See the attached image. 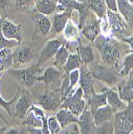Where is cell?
I'll return each mask as SVG.
<instances>
[{
    "label": "cell",
    "mask_w": 133,
    "mask_h": 134,
    "mask_svg": "<svg viewBox=\"0 0 133 134\" xmlns=\"http://www.w3.org/2000/svg\"><path fill=\"white\" fill-rule=\"evenodd\" d=\"M63 73L55 67L47 68L42 75L37 77V81L42 82L46 89L59 90L62 84Z\"/></svg>",
    "instance_id": "9"
},
{
    "label": "cell",
    "mask_w": 133,
    "mask_h": 134,
    "mask_svg": "<svg viewBox=\"0 0 133 134\" xmlns=\"http://www.w3.org/2000/svg\"><path fill=\"white\" fill-rule=\"evenodd\" d=\"M80 76H79V87L82 88L83 92V99L86 102L91 98L92 94L95 92L93 88V81H92V75L90 69L88 68L87 64H83L79 68Z\"/></svg>",
    "instance_id": "13"
},
{
    "label": "cell",
    "mask_w": 133,
    "mask_h": 134,
    "mask_svg": "<svg viewBox=\"0 0 133 134\" xmlns=\"http://www.w3.org/2000/svg\"><path fill=\"white\" fill-rule=\"evenodd\" d=\"M2 20H3V18L0 16V27H1V25H2Z\"/></svg>",
    "instance_id": "46"
},
{
    "label": "cell",
    "mask_w": 133,
    "mask_h": 134,
    "mask_svg": "<svg viewBox=\"0 0 133 134\" xmlns=\"http://www.w3.org/2000/svg\"><path fill=\"white\" fill-rule=\"evenodd\" d=\"M7 71L9 75L16 80L21 86L31 88L34 85V82L37 81V77L41 75L43 67L35 64L24 68H10Z\"/></svg>",
    "instance_id": "2"
},
{
    "label": "cell",
    "mask_w": 133,
    "mask_h": 134,
    "mask_svg": "<svg viewBox=\"0 0 133 134\" xmlns=\"http://www.w3.org/2000/svg\"><path fill=\"white\" fill-rule=\"evenodd\" d=\"M131 133H133V130H132V132H131Z\"/></svg>",
    "instance_id": "48"
},
{
    "label": "cell",
    "mask_w": 133,
    "mask_h": 134,
    "mask_svg": "<svg viewBox=\"0 0 133 134\" xmlns=\"http://www.w3.org/2000/svg\"><path fill=\"white\" fill-rule=\"evenodd\" d=\"M12 49H4L0 51V74L3 73L13 66Z\"/></svg>",
    "instance_id": "32"
},
{
    "label": "cell",
    "mask_w": 133,
    "mask_h": 134,
    "mask_svg": "<svg viewBox=\"0 0 133 134\" xmlns=\"http://www.w3.org/2000/svg\"><path fill=\"white\" fill-rule=\"evenodd\" d=\"M76 53L79 54L80 56V59L82 62L84 64H89L94 61L95 55H94V52L93 48L91 45H87L84 46L82 43L81 40L79 42V45L76 48Z\"/></svg>",
    "instance_id": "26"
},
{
    "label": "cell",
    "mask_w": 133,
    "mask_h": 134,
    "mask_svg": "<svg viewBox=\"0 0 133 134\" xmlns=\"http://www.w3.org/2000/svg\"><path fill=\"white\" fill-rule=\"evenodd\" d=\"M1 30L3 35L8 40H15L21 43L23 40L22 27L20 23L15 24L7 18H3Z\"/></svg>",
    "instance_id": "15"
},
{
    "label": "cell",
    "mask_w": 133,
    "mask_h": 134,
    "mask_svg": "<svg viewBox=\"0 0 133 134\" xmlns=\"http://www.w3.org/2000/svg\"><path fill=\"white\" fill-rule=\"evenodd\" d=\"M83 63L80 59L78 53H71L63 68V73L65 75H69V73L75 69H79Z\"/></svg>",
    "instance_id": "31"
},
{
    "label": "cell",
    "mask_w": 133,
    "mask_h": 134,
    "mask_svg": "<svg viewBox=\"0 0 133 134\" xmlns=\"http://www.w3.org/2000/svg\"><path fill=\"white\" fill-rule=\"evenodd\" d=\"M100 33V19H97L95 15H91L90 10V13L81 28V34L91 43H93Z\"/></svg>",
    "instance_id": "12"
},
{
    "label": "cell",
    "mask_w": 133,
    "mask_h": 134,
    "mask_svg": "<svg viewBox=\"0 0 133 134\" xmlns=\"http://www.w3.org/2000/svg\"><path fill=\"white\" fill-rule=\"evenodd\" d=\"M63 44V42L59 39H51L49 41H47L39 54L37 64L40 67H43L48 60L55 55L59 47Z\"/></svg>",
    "instance_id": "14"
},
{
    "label": "cell",
    "mask_w": 133,
    "mask_h": 134,
    "mask_svg": "<svg viewBox=\"0 0 133 134\" xmlns=\"http://www.w3.org/2000/svg\"><path fill=\"white\" fill-rule=\"evenodd\" d=\"M34 23V32L32 35V40H39L41 38H45L49 35L52 23L47 15H44L37 10H34L29 15Z\"/></svg>",
    "instance_id": "5"
},
{
    "label": "cell",
    "mask_w": 133,
    "mask_h": 134,
    "mask_svg": "<svg viewBox=\"0 0 133 134\" xmlns=\"http://www.w3.org/2000/svg\"><path fill=\"white\" fill-rule=\"evenodd\" d=\"M120 41L124 43H127L129 46L130 52H133V35L122 38L121 40H120Z\"/></svg>",
    "instance_id": "42"
},
{
    "label": "cell",
    "mask_w": 133,
    "mask_h": 134,
    "mask_svg": "<svg viewBox=\"0 0 133 134\" xmlns=\"http://www.w3.org/2000/svg\"><path fill=\"white\" fill-rule=\"evenodd\" d=\"M129 1H130V3H131V4H133V0H129Z\"/></svg>",
    "instance_id": "47"
},
{
    "label": "cell",
    "mask_w": 133,
    "mask_h": 134,
    "mask_svg": "<svg viewBox=\"0 0 133 134\" xmlns=\"http://www.w3.org/2000/svg\"><path fill=\"white\" fill-rule=\"evenodd\" d=\"M14 10L30 15L35 8V0H15Z\"/></svg>",
    "instance_id": "34"
},
{
    "label": "cell",
    "mask_w": 133,
    "mask_h": 134,
    "mask_svg": "<svg viewBox=\"0 0 133 134\" xmlns=\"http://www.w3.org/2000/svg\"><path fill=\"white\" fill-rule=\"evenodd\" d=\"M91 113L95 126H99L106 121L111 120L115 114V111L108 104L100 107Z\"/></svg>",
    "instance_id": "20"
},
{
    "label": "cell",
    "mask_w": 133,
    "mask_h": 134,
    "mask_svg": "<svg viewBox=\"0 0 133 134\" xmlns=\"http://www.w3.org/2000/svg\"><path fill=\"white\" fill-rule=\"evenodd\" d=\"M119 41L112 35H104L100 33L93 42L102 62L114 67L116 70L122 58V45Z\"/></svg>",
    "instance_id": "1"
},
{
    "label": "cell",
    "mask_w": 133,
    "mask_h": 134,
    "mask_svg": "<svg viewBox=\"0 0 133 134\" xmlns=\"http://www.w3.org/2000/svg\"><path fill=\"white\" fill-rule=\"evenodd\" d=\"M126 116L133 122V100L128 102L127 106L124 110Z\"/></svg>",
    "instance_id": "41"
},
{
    "label": "cell",
    "mask_w": 133,
    "mask_h": 134,
    "mask_svg": "<svg viewBox=\"0 0 133 134\" xmlns=\"http://www.w3.org/2000/svg\"><path fill=\"white\" fill-rule=\"evenodd\" d=\"M107 9L113 11H117V3L116 0H104Z\"/></svg>",
    "instance_id": "43"
},
{
    "label": "cell",
    "mask_w": 133,
    "mask_h": 134,
    "mask_svg": "<svg viewBox=\"0 0 133 134\" xmlns=\"http://www.w3.org/2000/svg\"><path fill=\"white\" fill-rule=\"evenodd\" d=\"M58 0H35V8L44 15H51L55 12Z\"/></svg>",
    "instance_id": "24"
},
{
    "label": "cell",
    "mask_w": 133,
    "mask_h": 134,
    "mask_svg": "<svg viewBox=\"0 0 133 134\" xmlns=\"http://www.w3.org/2000/svg\"><path fill=\"white\" fill-rule=\"evenodd\" d=\"M60 133H80L79 125L78 123H71L66 127L63 128L60 131Z\"/></svg>",
    "instance_id": "40"
},
{
    "label": "cell",
    "mask_w": 133,
    "mask_h": 134,
    "mask_svg": "<svg viewBox=\"0 0 133 134\" xmlns=\"http://www.w3.org/2000/svg\"><path fill=\"white\" fill-rule=\"evenodd\" d=\"M0 118H1L3 121H4V122L6 123V124H8V122H7V120H6V118L4 117V116L3 115V113H1V112H0Z\"/></svg>",
    "instance_id": "44"
},
{
    "label": "cell",
    "mask_w": 133,
    "mask_h": 134,
    "mask_svg": "<svg viewBox=\"0 0 133 134\" xmlns=\"http://www.w3.org/2000/svg\"><path fill=\"white\" fill-rule=\"evenodd\" d=\"M14 10V4L11 3V0H0V16L7 18Z\"/></svg>",
    "instance_id": "37"
},
{
    "label": "cell",
    "mask_w": 133,
    "mask_h": 134,
    "mask_svg": "<svg viewBox=\"0 0 133 134\" xmlns=\"http://www.w3.org/2000/svg\"><path fill=\"white\" fill-rule=\"evenodd\" d=\"M83 2H86L89 10L99 19H102L106 15L107 7L104 0H83Z\"/></svg>",
    "instance_id": "27"
},
{
    "label": "cell",
    "mask_w": 133,
    "mask_h": 134,
    "mask_svg": "<svg viewBox=\"0 0 133 134\" xmlns=\"http://www.w3.org/2000/svg\"><path fill=\"white\" fill-rule=\"evenodd\" d=\"M5 131H6V127H5V126H3V127H0V134L5 133Z\"/></svg>",
    "instance_id": "45"
},
{
    "label": "cell",
    "mask_w": 133,
    "mask_h": 134,
    "mask_svg": "<svg viewBox=\"0 0 133 134\" xmlns=\"http://www.w3.org/2000/svg\"><path fill=\"white\" fill-rule=\"evenodd\" d=\"M34 104L40 106L46 111L53 112L61 106L63 102L59 90L46 89L43 92L33 94Z\"/></svg>",
    "instance_id": "4"
},
{
    "label": "cell",
    "mask_w": 133,
    "mask_h": 134,
    "mask_svg": "<svg viewBox=\"0 0 133 134\" xmlns=\"http://www.w3.org/2000/svg\"><path fill=\"white\" fill-rule=\"evenodd\" d=\"M47 125L49 129L50 133L52 134H58L60 133L62 128L60 126V124L58 121L56 116H50L47 118Z\"/></svg>",
    "instance_id": "39"
},
{
    "label": "cell",
    "mask_w": 133,
    "mask_h": 134,
    "mask_svg": "<svg viewBox=\"0 0 133 134\" xmlns=\"http://www.w3.org/2000/svg\"><path fill=\"white\" fill-rule=\"evenodd\" d=\"M89 69L93 78L103 82L109 86H113L119 80L118 71L114 67L95 64Z\"/></svg>",
    "instance_id": "6"
},
{
    "label": "cell",
    "mask_w": 133,
    "mask_h": 134,
    "mask_svg": "<svg viewBox=\"0 0 133 134\" xmlns=\"http://www.w3.org/2000/svg\"><path fill=\"white\" fill-rule=\"evenodd\" d=\"M70 54H71L70 51L67 49V47L65 46V44L63 43L61 47H59V49L58 50L57 53L55 55L53 66L63 71V66L65 65Z\"/></svg>",
    "instance_id": "30"
},
{
    "label": "cell",
    "mask_w": 133,
    "mask_h": 134,
    "mask_svg": "<svg viewBox=\"0 0 133 134\" xmlns=\"http://www.w3.org/2000/svg\"><path fill=\"white\" fill-rule=\"evenodd\" d=\"M3 76V73L0 74V78ZM20 91H21V88H19L15 94V96L13 97V99L10 100V101H6L4 99L2 98L1 95H0V107L3 108L5 111H7V113L12 117H14V107H15V104L18 99V97L19 96V93H20Z\"/></svg>",
    "instance_id": "35"
},
{
    "label": "cell",
    "mask_w": 133,
    "mask_h": 134,
    "mask_svg": "<svg viewBox=\"0 0 133 134\" xmlns=\"http://www.w3.org/2000/svg\"><path fill=\"white\" fill-rule=\"evenodd\" d=\"M87 102L83 99V92L80 87L76 88L75 92L63 100L60 108H66L75 116H79L83 113Z\"/></svg>",
    "instance_id": "8"
},
{
    "label": "cell",
    "mask_w": 133,
    "mask_h": 134,
    "mask_svg": "<svg viewBox=\"0 0 133 134\" xmlns=\"http://www.w3.org/2000/svg\"><path fill=\"white\" fill-rule=\"evenodd\" d=\"M13 68H18L20 66L28 64L35 59L38 60L39 54L37 49L31 46H18L12 52Z\"/></svg>",
    "instance_id": "7"
},
{
    "label": "cell",
    "mask_w": 133,
    "mask_h": 134,
    "mask_svg": "<svg viewBox=\"0 0 133 134\" xmlns=\"http://www.w3.org/2000/svg\"><path fill=\"white\" fill-rule=\"evenodd\" d=\"M73 10L67 9L61 13H56L52 20V30L55 34L62 33L68 20L71 18Z\"/></svg>",
    "instance_id": "21"
},
{
    "label": "cell",
    "mask_w": 133,
    "mask_h": 134,
    "mask_svg": "<svg viewBox=\"0 0 133 134\" xmlns=\"http://www.w3.org/2000/svg\"><path fill=\"white\" fill-rule=\"evenodd\" d=\"M58 121L60 124V126L61 128H64L67 125H68L71 123H78L79 122V117L75 116L71 112H70L69 110L66 108H61V109L56 113L55 115Z\"/></svg>",
    "instance_id": "25"
},
{
    "label": "cell",
    "mask_w": 133,
    "mask_h": 134,
    "mask_svg": "<svg viewBox=\"0 0 133 134\" xmlns=\"http://www.w3.org/2000/svg\"><path fill=\"white\" fill-rule=\"evenodd\" d=\"M107 94V104L109 105L115 113L123 111L125 109L127 104L125 101L122 100L121 98L119 97L118 92H116L115 89L112 88H103Z\"/></svg>",
    "instance_id": "19"
},
{
    "label": "cell",
    "mask_w": 133,
    "mask_h": 134,
    "mask_svg": "<svg viewBox=\"0 0 133 134\" xmlns=\"http://www.w3.org/2000/svg\"><path fill=\"white\" fill-rule=\"evenodd\" d=\"M95 133H106V134H112L114 133V125L113 120H108L103 123L102 125L96 126Z\"/></svg>",
    "instance_id": "38"
},
{
    "label": "cell",
    "mask_w": 133,
    "mask_h": 134,
    "mask_svg": "<svg viewBox=\"0 0 133 134\" xmlns=\"http://www.w3.org/2000/svg\"><path fill=\"white\" fill-rule=\"evenodd\" d=\"M63 43H76L81 40V30L71 19L63 31Z\"/></svg>",
    "instance_id": "22"
},
{
    "label": "cell",
    "mask_w": 133,
    "mask_h": 134,
    "mask_svg": "<svg viewBox=\"0 0 133 134\" xmlns=\"http://www.w3.org/2000/svg\"><path fill=\"white\" fill-rule=\"evenodd\" d=\"M124 78L118 84V94L122 100L128 103L133 100V71Z\"/></svg>",
    "instance_id": "18"
},
{
    "label": "cell",
    "mask_w": 133,
    "mask_h": 134,
    "mask_svg": "<svg viewBox=\"0 0 133 134\" xmlns=\"http://www.w3.org/2000/svg\"><path fill=\"white\" fill-rule=\"evenodd\" d=\"M87 104L89 106L91 112H93L100 107L107 105V100L106 92L103 89H102V92L100 93L94 92L91 96V98L87 101Z\"/></svg>",
    "instance_id": "28"
},
{
    "label": "cell",
    "mask_w": 133,
    "mask_h": 134,
    "mask_svg": "<svg viewBox=\"0 0 133 134\" xmlns=\"http://www.w3.org/2000/svg\"><path fill=\"white\" fill-rule=\"evenodd\" d=\"M106 15L112 36L120 40L124 37L131 35L130 26L119 12L107 9Z\"/></svg>",
    "instance_id": "3"
},
{
    "label": "cell",
    "mask_w": 133,
    "mask_h": 134,
    "mask_svg": "<svg viewBox=\"0 0 133 134\" xmlns=\"http://www.w3.org/2000/svg\"><path fill=\"white\" fill-rule=\"evenodd\" d=\"M118 75L119 77H125L130 74V72L133 71V52H130L127 54L119 66Z\"/></svg>",
    "instance_id": "29"
},
{
    "label": "cell",
    "mask_w": 133,
    "mask_h": 134,
    "mask_svg": "<svg viewBox=\"0 0 133 134\" xmlns=\"http://www.w3.org/2000/svg\"><path fill=\"white\" fill-rule=\"evenodd\" d=\"M113 125L114 133L128 134L133 130V122L126 116L124 110L115 113Z\"/></svg>",
    "instance_id": "16"
},
{
    "label": "cell",
    "mask_w": 133,
    "mask_h": 134,
    "mask_svg": "<svg viewBox=\"0 0 133 134\" xmlns=\"http://www.w3.org/2000/svg\"><path fill=\"white\" fill-rule=\"evenodd\" d=\"M20 43L15 40H8L2 33L1 27H0V51L4 49H12L18 47Z\"/></svg>",
    "instance_id": "36"
},
{
    "label": "cell",
    "mask_w": 133,
    "mask_h": 134,
    "mask_svg": "<svg viewBox=\"0 0 133 134\" xmlns=\"http://www.w3.org/2000/svg\"><path fill=\"white\" fill-rule=\"evenodd\" d=\"M79 125L80 133L83 134H91L95 133V125L94 123V119L92 116V113L88 104L84 108L83 113L79 116Z\"/></svg>",
    "instance_id": "17"
},
{
    "label": "cell",
    "mask_w": 133,
    "mask_h": 134,
    "mask_svg": "<svg viewBox=\"0 0 133 134\" xmlns=\"http://www.w3.org/2000/svg\"><path fill=\"white\" fill-rule=\"evenodd\" d=\"M34 104V98L33 94L27 90L20 91L19 96L15 104L14 107V116L23 120L27 115V111L32 104Z\"/></svg>",
    "instance_id": "10"
},
{
    "label": "cell",
    "mask_w": 133,
    "mask_h": 134,
    "mask_svg": "<svg viewBox=\"0 0 133 134\" xmlns=\"http://www.w3.org/2000/svg\"><path fill=\"white\" fill-rule=\"evenodd\" d=\"M79 76H80L79 69H75L69 73V75H68L69 85H68V88H67L66 92H64L63 100L66 98V97L69 96L70 95H71L75 92V90L76 89L77 84L79 83Z\"/></svg>",
    "instance_id": "33"
},
{
    "label": "cell",
    "mask_w": 133,
    "mask_h": 134,
    "mask_svg": "<svg viewBox=\"0 0 133 134\" xmlns=\"http://www.w3.org/2000/svg\"><path fill=\"white\" fill-rule=\"evenodd\" d=\"M117 11L126 20L130 27L133 26V5L129 0H116Z\"/></svg>",
    "instance_id": "23"
},
{
    "label": "cell",
    "mask_w": 133,
    "mask_h": 134,
    "mask_svg": "<svg viewBox=\"0 0 133 134\" xmlns=\"http://www.w3.org/2000/svg\"><path fill=\"white\" fill-rule=\"evenodd\" d=\"M47 117L44 111L38 104H32L27 113L22 121L23 126L32 127L36 129L43 128V120Z\"/></svg>",
    "instance_id": "11"
}]
</instances>
